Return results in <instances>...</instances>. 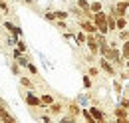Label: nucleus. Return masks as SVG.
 I'll use <instances>...</instances> for the list:
<instances>
[{
    "label": "nucleus",
    "instance_id": "30",
    "mask_svg": "<svg viewBox=\"0 0 129 123\" xmlns=\"http://www.w3.org/2000/svg\"><path fill=\"white\" fill-rule=\"evenodd\" d=\"M10 70H12V74H14V76H22V70H20V66H18V64H10Z\"/></svg>",
    "mask_w": 129,
    "mask_h": 123
},
{
    "label": "nucleus",
    "instance_id": "5",
    "mask_svg": "<svg viewBox=\"0 0 129 123\" xmlns=\"http://www.w3.org/2000/svg\"><path fill=\"white\" fill-rule=\"evenodd\" d=\"M85 46H87V50H89V54L99 56V46H97L95 34H87V38H85Z\"/></svg>",
    "mask_w": 129,
    "mask_h": 123
},
{
    "label": "nucleus",
    "instance_id": "22",
    "mask_svg": "<svg viewBox=\"0 0 129 123\" xmlns=\"http://www.w3.org/2000/svg\"><path fill=\"white\" fill-rule=\"evenodd\" d=\"M121 56H123V58H125V60H127L129 58V40H125V42H121Z\"/></svg>",
    "mask_w": 129,
    "mask_h": 123
},
{
    "label": "nucleus",
    "instance_id": "18",
    "mask_svg": "<svg viewBox=\"0 0 129 123\" xmlns=\"http://www.w3.org/2000/svg\"><path fill=\"white\" fill-rule=\"evenodd\" d=\"M107 30L109 32H117V26H115V16L107 14Z\"/></svg>",
    "mask_w": 129,
    "mask_h": 123
},
{
    "label": "nucleus",
    "instance_id": "4",
    "mask_svg": "<svg viewBox=\"0 0 129 123\" xmlns=\"http://www.w3.org/2000/svg\"><path fill=\"white\" fill-rule=\"evenodd\" d=\"M78 26H80V30H83L85 34H95V32H97L95 24H93V20H87V18H81V20H78Z\"/></svg>",
    "mask_w": 129,
    "mask_h": 123
},
{
    "label": "nucleus",
    "instance_id": "40",
    "mask_svg": "<svg viewBox=\"0 0 129 123\" xmlns=\"http://www.w3.org/2000/svg\"><path fill=\"white\" fill-rule=\"evenodd\" d=\"M125 68H129V58H127V60H125Z\"/></svg>",
    "mask_w": 129,
    "mask_h": 123
},
{
    "label": "nucleus",
    "instance_id": "1",
    "mask_svg": "<svg viewBox=\"0 0 129 123\" xmlns=\"http://www.w3.org/2000/svg\"><path fill=\"white\" fill-rule=\"evenodd\" d=\"M93 24H95L97 32H101V34H109L107 30V12H103V10H99V12H93Z\"/></svg>",
    "mask_w": 129,
    "mask_h": 123
},
{
    "label": "nucleus",
    "instance_id": "39",
    "mask_svg": "<svg viewBox=\"0 0 129 123\" xmlns=\"http://www.w3.org/2000/svg\"><path fill=\"white\" fill-rule=\"evenodd\" d=\"M50 119H52V115H42V121H46V123H48Z\"/></svg>",
    "mask_w": 129,
    "mask_h": 123
},
{
    "label": "nucleus",
    "instance_id": "34",
    "mask_svg": "<svg viewBox=\"0 0 129 123\" xmlns=\"http://www.w3.org/2000/svg\"><path fill=\"white\" fill-rule=\"evenodd\" d=\"M44 18H46L48 22H56V14H54V12H46V14H44Z\"/></svg>",
    "mask_w": 129,
    "mask_h": 123
},
{
    "label": "nucleus",
    "instance_id": "7",
    "mask_svg": "<svg viewBox=\"0 0 129 123\" xmlns=\"http://www.w3.org/2000/svg\"><path fill=\"white\" fill-rule=\"evenodd\" d=\"M87 109H89V113L93 115V119H95V123H103L105 119H107V115H105V113H103L101 109L97 107V105H89Z\"/></svg>",
    "mask_w": 129,
    "mask_h": 123
},
{
    "label": "nucleus",
    "instance_id": "27",
    "mask_svg": "<svg viewBox=\"0 0 129 123\" xmlns=\"http://www.w3.org/2000/svg\"><path fill=\"white\" fill-rule=\"evenodd\" d=\"M16 61H18V66H24V68H26V66H28V58H26V54H20V56H18L16 58Z\"/></svg>",
    "mask_w": 129,
    "mask_h": 123
},
{
    "label": "nucleus",
    "instance_id": "31",
    "mask_svg": "<svg viewBox=\"0 0 129 123\" xmlns=\"http://www.w3.org/2000/svg\"><path fill=\"white\" fill-rule=\"evenodd\" d=\"M117 105H121V107L129 109V97H127V95H123V97L119 99V103H117Z\"/></svg>",
    "mask_w": 129,
    "mask_h": 123
},
{
    "label": "nucleus",
    "instance_id": "17",
    "mask_svg": "<svg viewBox=\"0 0 129 123\" xmlns=\"http://www.w3.org/2000/svg\"><path fill=\"white\" fill-rule=\"evenodd\" d=\"M80 115H81V117H83V119H85L87 123H95V119H93V115L89 113V109H87V107H81V113H80Z\"/></svg>",
    "mask_w": 129,
    "mask_h": 123
},
{
    "label": "nucleus",
    "instance_id": "42",
    "mask_svg": "<svg viewBox=\"0 0 129 123\" xmlns=\"http://www.w3.org/2000/svg\"><path fill=\"white\" fill-rule=\"evenodd\" d=\"M127 91H129V83H127Z\"/></svg>",
    "mask_w": 129,
    "mask_h": 123
},
{
    "label": "nucleus",
    "instance_id": "6",
    "mask_svg": "<svg viewBox=\"0 0 129 123\" xmlns=\"http://www.w3.org/2000/svg\"><path fill=\"white\" fill-rule=\"evenodd\" d=\"M46 109H48V113H50V115L58 117V115H62V111L66 109V105L62 103V101H56V99H54V101H52V103H50Z\"/></svg>",
    "mask_w": 129,
    "mask_h": 123
},
{
    "label": "nucleus",
    "instance_id": "21",
    "mask_svg": "<svg viewBox=\"0 0 129 123\" xmlns=\"http://www.w3.org/2000/svg\"><path fill=\"white\" fill-rule=\"evenodd\" d=\"M117 40H119V42L129 40V28H125V30H117Z\"/></svg>",
    "mask_w": 129,
    "mask_h": 123
},
{
    "label": "nucleus",
    "instance_id": "16",
    "mask_svg": "<svg viewBox=\"0 0 129 123\" xmlns=\"http://www.w3.org/2000/svg\"><path fill=\"white\" fill-rule=\"evenodd\" d=\"M68 12H70V14H72V16H76L78 20H81V18H85V12H83V10H80L78 6H72V8L68 10Z\"/></svg>",
    "mask_w": 129,
    "mask_h": 123
},
{
    "label": "nucleus",
    "instance_id": "11",
    "mask_svg": "<svg viewBox=\"0 0 129 123\" xmlns=\"http://www.w3.org/2000/svg\"><path fill=\"white\" fill-rule=\"evenodd\" d=\"M76 101L80 103L81 107H89V103H91V95H89V93H80V95H76Z\"/></svg>",
    "mask_w": 129,
    "mask_h": 123
},
{
    "label": "nucleus",
    "instance_id": "26",
    "mask_svg": "<svg viewBox=\"0 0 129 123\" xmlns=\"http://www.w3.org/2000/svg\"><path fill=\"white\" fill-rule=\"evenodd\" d=\"M81 81H83V87H85V89H91V85H93V81H91V76H87V74H85Z\"/></svg>",
    "mask_w": 129,
    "mask_h": 123
},
{
    "label": "nucleus",
    "instance_id": "10",
    "mask_svg": "<svg viewBox=\"0 0 129 123\" xmlns=\"http://www.w3.org/2000/svg\"><path fill=\"white\" fill-rule=\"evenodd\" d=\"M24 97H26V103H28L30 107H40V105H42L40 97H38V95H34L32 91H26V95H24Z\"/></svg>",
    "mask_w": 129,
    "mask_h": 123
},
{
    "label": "nucleus",
    "instance_id": "15",
    "mask_svg": "<svg viewBox=\"0 0 129 123\" xmlns=\"http://www.w3.org/2000/svg\"><path fill=\"white\" fill-rule=\"evenodd\" d=\"M113 81V89H115V93H117V97H119V95H121V93H123V83H121V79H117V77H111Z\"/></svg>",
    "mask_w": 129,
    "mask_h": 123
},
{
    "label": "nucleus",
    "instance_id": "14",
    "mask_svg": "<svg viewBox=\"0 0 129 123\" xmlns=\"http://www.w3.org/2000/svg\"><path fill=\"white\" fill-rule=\"evenodd\" d=\"M85 38H87V34L83 30H78V34H74V40L78 42V46H85Z\"/></svg>",
    "mask_w": 129,
    "mask_h": 123
},
{
    "label": "nucleus",
    "instance_id": "13",
    "mask_svg": "<svg viewBox=\"0 0 129 123\" xmlns=\"http://www.w3.org/2000/svg\"><path fill=\"white\" fill-rule=\"evenodd\" d=\"M115 26H117V30H125V28H129V22L125 16H117L115 18Z\"/></svg>",
    "mask_w": 129,
    "mask_h": 123
},
{
    "label": "nucleus",
    "instance_id": "32",
    "mask_svg": "<svg viewBox=\"0 0 129 123\" xmlns=\"http://www.w3.org/2000/svg\"><path fill=\"white\" fill-rule=\"evenodd\" d=\"M0 10H2L4 14H8V12H10V6H8V2H6V0H0Z\"/></svg>",
    "mask_w": 129,
    "mask_h": 123
},
{
    "label": "nucleus",
    "instance_id": "20",
    "mask_svg": "<svg viewBox=\"0 0 129 123\" xmlns=\"http://www.w3.org/2000/svg\"><path fill=\"white\" fill-rule=\"evenodd\" d=\"M54 14H56V20H68L70 18L68 10H54Z\"/></svg>",
    "mask_w": 129,
    "mask_h": 123
},
{
    "label": "nucleus",
    "instance_id": "9",
    "mask_svg": "<svg viewBox=\"0 0 129 123\" xmlns=\"http://www.w3.org/2000/svg\"><path fill=\"white\" fill-rule=\"evenodd\" d=\"M66 109H68V113H70V115H74L76 119L80 117V113H81V105L76 101V99H74V101H70V103L66 105Z\"/></svg>",
    "mask_w": 129,
    "mask_h": 123
},
{
    "label": "nucleus",
    "instance_id": "25",
    "mask_svg": "<svg viewBox=\"0 0 129 123\" xmlns=\"http://www.w3.org/2000/svg\"><path fill=\"white\" fill-rule=\"evenodd\" d=\"M89 10H91V12H99V10H103V4H101V2H89Z\"/></svg>",
    "mask_w": 129,
    "mask_h": 123
},
{
    "label": "nucleus",
    "instance_id": "19",
    "mask_svg": "<svg viewBox=\"0 0 129 123\" xmlns=\"http://www.w3.org/2000/svg\"><path fill=\"white\" fill-rule=\"evenodd\" d=\"M76 2H78L76 6H78L80 10H83V12H91V10H89V0H76Z\"/></svg>",
    "mask_w": 129,
    "mask_h": 123
},
{
    "label": "nucleus",
    "instance_id": "23",
    "mask_svg": "<svg viewBox=\"0 0 129 123\" xmlns=\"http://www.w3.org/2000/svg\"><path fill=\"white\" fill-rule=\"evenodd\" d=\"M20 85H24V87H28V89H32V87H34V85H32V79L26 77V76H20Z\"/></svg>",
    "mask_w": 129,
    "mask_h": 123
},
{
    "label": "nucleus",
    "instance_id": "28",
    "mask_svg": "<svg viewBox=\"0 0 129 123\" xmlns=\"http://www.w3.org/2000/svg\"><path fill=\"white\" fill-rule=\"evenodd\" d=\"M54 24H56V28H60L62 32H66V30H68V24H66V20H56Z\"/></svg>",
    "mask_w": 129,
    "mask_h": 123
},
{
    "label": "nucleus",
    "instance_id": "35",
    "mask_svg": "<svg viewBox=\"0 0 129 123\" xmlns=\"http://www.w3.org/2000/svg\"><path fill=\"white\" fill-rule=\"evenodd\" d=\"M6 115H8V109H6L4 105H2V103H0V121H2V119H4Z\"/></svg>",
    "mask_w": 129,
    "mask_h": 123
},
{
    "label": "nucleus",
    "instance_id": "24",
    "mask_svg": "<svg viewBox=\"0 0 129 123\" xmlns=\"http://www.w3.org/2000/svg\"><path fill=\"white\" fill-rule=\"evenodd\" d=\"M40 101H42L44 105H50V103L54 101V95H52V93H44V95H40Z\"/></svg>",
    "mask_w": 129,
    "mask_h": 123
},
{
    "label": "nucleus",
    "instance_id": "29",
    "mask_svg": "<svg viewBox=\"0 0 129 123\" xmlns=\"http://www.w3.org/2000/svg\"><path fill=\"white\" fill-rule=\"evenodd\" d=\"M87 76H91V79H93V77H97V76H99V68H95V66H91V68L87 70Z\"/></svg>",
    "mask_w": 129,
    "mask_h": 123
},
{
    "label": "nucleus",
    "instance_id": "41",
    "mask_svg": "<svg viewBox=\"0 0 129 123\" xmlns=\"http://www.w3.org/2000/svg\"><path fill=\"white\" fill-rule=\"evenodd\" d=\"M125 18H127V22H129V10H127V14H125Z\"/></svg>",
    "mask_w": 129,
    "mask_h": 123
},
{
    "label": "nucleus",
    "instance_id": "38",
    "mask_svg": "<svg viewBox=\"0 0 129 123\" xmlns=\"http://www.w3.org/2000/svg\"><path fill=\"white\" fill-rule=\"evenodd\" d=\"M20 54H24V52H22V50H18V48H16V50H14V52H12V56H14V58H18Z\"/></svg>",
    "mask_w": 129,
    "mask_h": 123
},
{
    "label": "nucleus",
    "instance_id": "2",
    "mask_svg": "<svg viewBox=\"0 0 129 123\" xmlns=\"http://www.w3.org/2000/svg\"><path fill=\"white\" fill-rule=\"evenodd\" d=\"M97 61H99V70H101L103 74H107L109 77H115V76H117V68H115L107 58H101V56H99V60H97Z\"/></svg>",
    "mask_w": 129,
    "mask_h": 123
},
{
    "label": "nucleus",
    "instance_id": "36",
    "mask_svg": "<svg viewBox=\"0 0 129 123\" xmlns=\"http://www.w3.org/2000/svg\"><path fill=\"white\" fill-rule=\"evenodd\" d=\"M16 46H18V50H22V52H26V48H28L24 40H18V42H16Z\"/></svg>",
    "mask_w": 129,
    "mask_h": 123
},
{
    "label": "nucleus",
    "instance_id": "8",
    "mask_svg": "<svg viewBox=\"0 0 129 123\" xmlns=\"http://www.w3.org/2000/svg\"><path fill=\"white\" fill-rule=\"evenodd\" d=\"M113 6H115V18H117V16H125L127 10H129V2L127 0H119V2H115Z\"/></svg>",
    "mask_w": 129,
    "mask_h": 123
},
{
    "label": "nucleus",
    "instance_id": "37",
    "mask_svg": "<svg viewBox=\"0 0 129 123\" xmlns=\"http://www.w3.org/2000/svg\"><path fill=\"white\" fill-rule=\"evenodd\" d=\"M2 121H4V123H14V121H16V117H14V115H10V113H8V115H6V117H4V119H2Z\"/></svg>",
    "mask_w": 129,
    "mask_h": 123
},
{
    "label": "nucleus",
    "instance_id": "12",
    "mask_svg": "<svg viewBox=\"0 0 129 123\" xmlns=\"http://www.w3.org/2000/svg\"><path fill=\"white\" fill-rule=\"evenodd\" d=\"M4 28H6L8 32H12L16 38H20V36H22V28H20V26H16V24H12V22H8V20L4 22Z\"/></svg>",
    "mask_w": 129,
    "mask_h": 123
},
{
    "label": "nucleus",
    "instance_id": "33",
    "mask_svg": "<svg viewBox=\"0 0 129 123\" xmlns=\"http://www.w3.org/2000/svg\"><path fill=\"white\" fill-rule=\"evenodd\" d=\"M26 68H28V72H30L32 76H38V68H36L34 64H30V61H28V66H26Z\"/></svg>",
    "mask_w": 129,
    "mask_h": 123
},
{
    "label": "nucleus",
    "instance_id": "3",
    "mask_svg": "<svg viewBox=\"0 0 129 123\" xmlns=\"http://www.w3.org/2000/svg\"><path fill=\"white\" fill-rule=\"evenodd\" d=\"M113 117H115V121H117V123H127L129 121V109L121 107V105L113 107Z\"/></svg>",
    "mask_w": 129,
    "mask_h": 123
},
{
    "label": "nucleus",
    "instance_id": "43",
    "mask_svg": "<svg viewBox=\"0 0 129 123\" xmlns=\"http://www.w3.org/2000/svg\"><path fill=\"white\" fill-rule=\"evenodd\" d=\"M127 2H129V0H127Z\"/></svg>",
    "mask_w": 129,
    "mask_h": 123
}]
</instances>
